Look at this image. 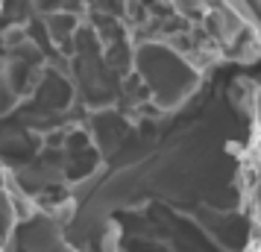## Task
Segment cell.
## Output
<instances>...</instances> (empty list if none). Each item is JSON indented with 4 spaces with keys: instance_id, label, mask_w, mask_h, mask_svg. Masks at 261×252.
Returning a JSON list of instances; mask_svg holds the SVG:
<instances>
[{
    "instance_id": "cell-2",
    "label": "cell",
    "mask_w": 261,
    "mask_h": 252,
    "mask_svg": "<svg viewBox=\"0 0 261 252\" xmlns=\"http://www.w3.org/2000/svg\"><path fill=\"white\" fill-rule=\"evenodd\" d=\"M3 252H80L62 235V223L53 211H41L27 205L18 217L12 235L6 240Z\"/></svg>"
},
{
    "instance_id": "cell-3",
    "label": "cell",
    "mask_w": 261,
    "mask_h": 252,
    "mask_svg": "<svg viewBox=\"0 0 261 252\" xmlns=\"http://www.w3.org/2000/svg\"><path fill=\"white\" fill-rule=\"evenodd\" d=\"M252 111H255V123L261 126V85L252 91Z\"/></svg>"
},
{
    "instance_id": "cell-1",
    "label": "cell",
    "mask_w": 261,
    "mask_h": 252,
    "mask_svg": "<svg viewBox=\"0 0 261 252\" xmlns=\"http://www.w3.org/2000/svg\"><path fill=\"white\" fill-rule=\"evenodd\" d=\"M165 15L132 38L126 6L0 3V179L21 203L56 211L135 126L197 91L194 38Z\"/></svg>"
}]
</instances>
